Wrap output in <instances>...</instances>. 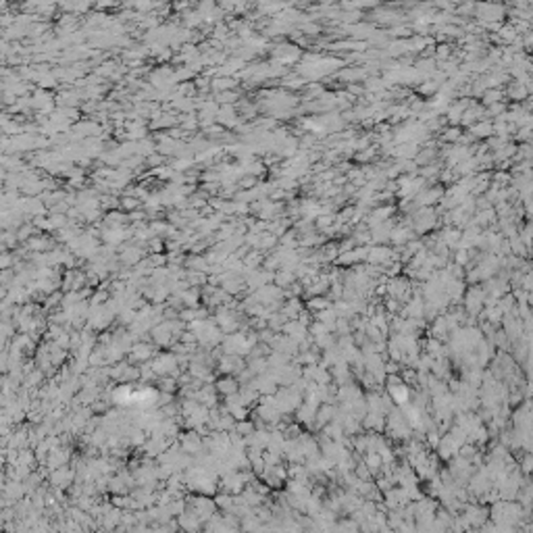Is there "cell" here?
Here are the masks:
<instances>
[{"instance_id": "6da1fadb", "label": "cell", "mask_w": 533, "mask_h": 533, "mask_svg": "<svg viewBox=\"0 0 533 533\" xmlns=\"http://www.w3.org/2000/svg\"><path fill=\"white\" fill-rule=\"evenodd\" d=\"M175 367H177V358L175 354H160L156 356V360L152 363V369H154V373L156 375H171V373H175Z\"/></svg>"}, {"instance_id": "7a4b0ae2", "label": "cell", "mask_w": 533, "mask_h": 533, "mask_svg": "<svg viewBox=\"0 0 533 533\" xmlns=\"http://www.w3.org/2000/svg\"><path fill=\"white\" fill-rule=\"evenodd\" d=\"M215 389L219 391V394L231 396V394H236V391H238V381H236L234 377H223V379H221V381H217Z\"/></svg>"}, {"instance_id": "3957f363", "label": "cell", "mask_w": 533, "mask_h": 533, "mask_svg": "<svg viewBox=\"0 0 533 533\" xmlns=\"http://www.w3.org/2000/svg\"><path fill=\"white\" fill-rule=\"evenodd\" d=\"M150 356H152V346H150V344H136L132 348V360H134V363L148 360Z\"/></svg>"}, {"instance_id": "277c9868", "label": "cell", "mask_w": 533, "mask_h": 533, "mask_svg": "<svg viewBox=\"0 0 533 533\" xmlns=\"http://www.w3.org/2000/svg\"><path fill=\"white\" fill-rule=\"evenodd\" d=\"M73 479V473L67 471V469H58L56 473H52V484L63 487V485H69V481Z\"/></svg>"}, {"instance_id": "5b68a950", "label": "cell", "mask_w": 533, "mask_h": 533, "mask_svg": "<svg viewBox=\"0 0 533 533\" xmlns=\"http://www.w3.org/2000/svg\"><path fill=\"white\" fill-rule=\"evenodd\" d=\"M391 396H394V400H396V402H400V404H402V402H406V398H408V391H406V388H404V386H400V388L396 386V388H391Z\"/></svg>"}, {"instance_id": "8992f818", "label": "cell", "mask_w": 533, "mask_h": 533, "mask_svg": "<svg viewBox=\"0 0 533 533\" xmlns=\"http://www.w3.org/2000/svg\"><path fill=\"white\" fill-rule=\"evenodd\" d=\"M163 389H167V391H173L175 389V381L171 379V377H167V379H163V386H160Z\"/></svg>"}]
</instances>
